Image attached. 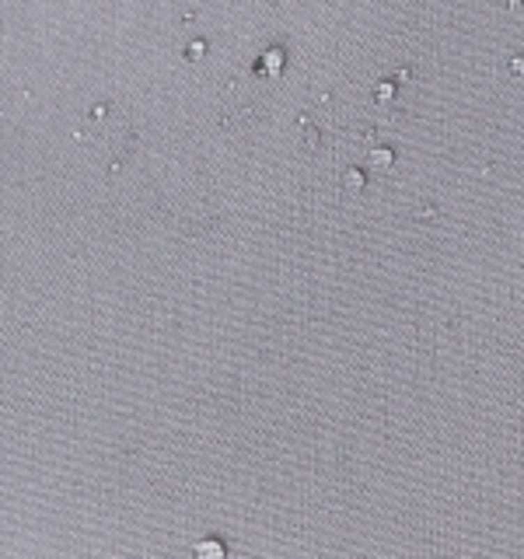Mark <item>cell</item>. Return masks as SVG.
<instances>
[{
    "label": "cell",
    "instance_id": "cell-1",
    "mask_svg": "<svg viewBox=\"0 0 524 559\" xmlns=\"http://www.w3.org/2000/svg\"><path fill=\"white\" fill-rule=\"evenodd\" d=\"M81 140L95 151V158H102L109 168H119L130 154H133V144H137V133L130 126V119L123 112H112V109H95L91 119H88V130L81 133Z\"/></svg>",
    "mask_w": 524,
    "mask_h": 559
},
{
    "label": "cell",
    "instance_id": "cell-2",
    "mask_svg": "<svg viewBox=\"0 0 524 559\" xmlns=\"http://www.w3.org/2000/svg\"><path fill=\"white\" fill-rule=\"evenodd\" d=\"M266 105H270V81L255 70L238 74L220 91V116L227 126H245V123L259 119Z\"/></svg>",
    "mask_w": 524,
    "mask_h": 559
}]
</instances>
